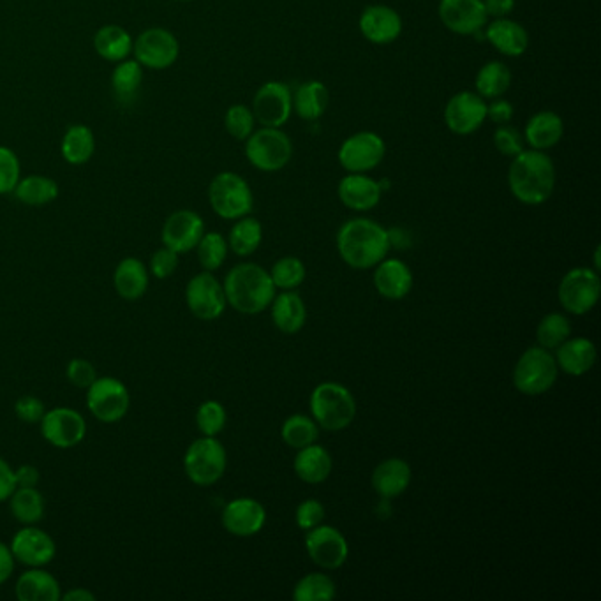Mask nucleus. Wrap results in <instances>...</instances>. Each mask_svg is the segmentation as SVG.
I'll list each match as a JSON object with an SVG mask.
<instances>
[{
  "mask_svg": "<svg viewBox=\"0 0 601 601\" xmlns=\"http://www.w3.org/2000/svg\"><path fill=\"white\" fill-rule=\"evenodd\" d=\"M226 466L228 455L223 443L212 436L193 441L184 455L187 478L200 487H210L219 482L226 473Z\"/></svg>",
  "mask_w": 601,
  "mask_h": 601,
  "instance_id": "8",
  "label": "nucleus"
},
{
  "mask_svg": "<svg viewBox=\"0 0 601 601\" xmlns=\"http://www.w3.org/2000/svg\"><path fill=\"white\" fill-rule=\"evenodd\" d=\"M390 244V233L381 224L365 217L342 224L337 233V249L342 261L357 270H369L385 260Z\"/></svg>",
  "mask_w": 601,
  "mask_h": 601,
  "instance_id": "2",
  "label": "nucleus"
},
{
  "mask_svg": "<svg viewBox=\"0 0 601 601\" xmlns=\"http://www.w3.org/2000/svg\"><path fill=\"white\" fill-rule=\"evenodd\" d=\"M13 193H15L16 200L23 203V205L43 207V205H48V203L57 200L59 184L50 177L30 175V177L20 179Z\"/></svg>",
  "mask_w": 601,
  "mask_h": 601,
  "instance_id": "38",
  "label": "nucleus"
},
{
  "mask_svg": "<svg viewBox=\"0 0 601 601\" xmlns=\"http://www.w3.org/2000/svg\"><path fill=\"white\" fill-rule=\"evenodd\" d=\"M8 501L9 510L20 524L34 526L45 517V498L36 487H16Z\"/></svg>",
  "mask_w": 601,
  "mask_h": 601,
  "instance_id": "37",
  "label": "nucleus"
},
{
  "mask_svg": "<svg viewBox=\"0 0 601 601\" xmlns=\"http://www.w3.org/2000/svg\"><path fill=\"white\" fill-rule=\"evenodd\" d=\"M134 41L131 34L119 25H104L94 36V48L101 59L108 62H122L133 52Z\"/></svg>",
  "mask_w": 601,
  "mask_h": 601,
  "instance_id": "34",
  "label": "nucleus"
},
{
  "mask_svg": "<svg viewBox=\"0 0 601 601\" xmlns=\"http://www.w3.org/2000/svg\"><path fill=\"white\" fill-rule=\"evenodd\" d=\"M559 367L549 349L536 346L522 353L513 369V386L520 394L536 397L547 394L556 385Z\"/></svg>",
  "mask_w": 601,
  "mask_h": 601,
  "instance_id": "7",
  "label": "nucleus"
},
{
  "mask_svg": "<svg viewBox=\"0 0 601 601\" xmlns=\"http://www.w3.org/2000/svg\"><path fill=\"white\" fill-rule=\"evenodd\" d=\"M386 143L374 131H360L342 141L337 159L348 173H369L383 163Z\"/></svg>",
  "mask_w": 601,
  "mask_h": 601,
  "instance_id": "11",
  "label": "nucleus"
},
{
  "mask_svg": "<svg viewBox=\"0 0 601 601\" xmlns=\"http://www.w3.org/2000/svg\"><path fill=\"white\" fill-rule=\"evenodd\" d=\"M16 490L15 469L0 457V503L8 501Z\"/></svg>",
  "mask_w": 601,
  "mask_h": 601,
  "instance_id": "55",
  "label": "nucleus"
},
{
  "mask_svg": "<svg viewBox=\"0 0 601 601\" xmlns=\"http://www.w3.org/2000/svg\"><path fill=\"white\" fill-rule=\"evenodd\" d=\"M20 175H22L20 159L9 147L0 145V194L13 193L16 184L22 179Z\"/></svg>",
  "mask_w": 601,
  "mask_h": 601,
  "instance_id": "48",
  "label": "nucleus"
},
{
  "mask_svg": "<svg viewBox=\"0 0 601 601\" xmlns=\"http://www.w3.org/2000/svg\"><path fill=\"white\" fill-rule=\"evenodd\" d=\"M11 552L18 563L29 568H43L52 563L57 554V545L52 536L43 529L34 526H25L20 529L11 542Z\"/></svg>",
  "mask_w": 601,
  "mask_h": 601,
  "instance_id": "20",
  "label": "nucleus"
},
{
  "mask_svg": "<svg viewBox=\"0 0 601 601\" xmlns=\"http://www.w3.org/2000/svg\"><path fill=\"white\" fill-rule=\"evenodd\" d=\"M374 286L381 297L388 300H402L408 297L413 288V274L408 265L401 260H383L376 265Z\"/></svg>",
  "mask_w": 601,
  "mask_h": 601,
  "instance_id": "25",
  "label": "nucleus"
},
{
  "mask_svg": "<svg viewBox=\"0 0 601 601\" xmlns=\"http://www.w3.org/2000/svg\"><path fill=\"white\" fill-rule=\"evenodd\" d=\"M263 240V226L258 219L251 216L237 219L235 226L231 228L230 238H228V247L237 256H251L258 251V247Z\"/></svg>",
  "mask_w": 601,
  "mask_h": 601,
  "instance_id": "39",
  "label": "nucleus"
},
{
  "mask_svg": "<svg viewBox=\"0 0 601 601\" xmlns=\"http://www.w3.org/2000/svg\"><path fill=\"white\" fill-rule=\"evenodd\" d=\"M198 251V260L201 267L207 272H214L217 268L223 267L226 256H228V240L217 233L210 231L201 237L200 244L196 245Z\"/></svg>",
  "mask_w": 601,
  "mask_h": 601,
  "instance_id": "44",
  "label": "nucleus"
},
{
  "mask_svg": "<svg viewBox=\"0 0 601 601\" xmlns=\"http://www.w3.org/2000/svg\"><path fill=\"white\" fill-rule=\"evenodd\" d=\"M16 487H38L41 475H39V469L36 466H30V464H23L20 468L15 471Z\"/></svg>",
  "mask_w": 601,
  "mask_h": 601,
  "instance_id": "57",
  "label": "nucleus"
},
{
  "mask_svg": "<svg viewBox=\"0 0 601 601\" xmlns=\"http://www.w3.org/2000/svg\"><path fill=\"white\" fill-rule=\"evenodd\" d=\"M87 408L103 423H117L131 408L127 386L117 378H97L87 388Z\"/></svg>",
  "mask_w": 601,
  "mask_h": 601,
  "instance_id": "10",
  "label": "nucleus"
},
{
  "mask_svg": "<svg viewBox=\"0 0 601 601\" xmlns=\"http://www.w3.org/2000/svg\"><path fill=\"white\" fill-rule=\"evenodd\" d=\"M517 0H483V6L490 18H506L512 15Z\"/></svg>",
  "mask_w": 601,
  "mask_h": 601,
  "instance_id": "58",
  "label": "nucleus"
},
{
  "mask_svg": "<svg viewBox=\"0 0 601 601\" xmlns=\"http://www.w3.org/2000/svg\"><path fill=\"white\" fill-rule=\"evenodd\" d=\"M16 598L20 601H59V580L43 568H30L16 582Z\"/></svg>",
  "mask_w": 601,
  "mask_h": 601,
  "instance_id": "29",
  "label": "nucleus"
},
{
  "mask_svg": "<svg viewBox=\"0 0 601 601\" xmlns=\"http://www.w3.org/2000/svg\"><path fill=\"white\" fill-rule=\"evenodd\" d=\"M254 126H256V119L253 110L245 104H233L224 115V127L235 140H247L254 133Z\"/></svg>",
  "mask_w": 601,
  "mask_h": 601,
  "instance_id": "46",
  "label": "nucleus"
},
{
  "mask_svg": "<svg viewBox=\"0 0 601 601\" xmlns=\"http://www.w3.org/2000/svg\"><path fill=\"white\" fill-rule=\"evenodd\" d=\"M311 413L321 429L344 431L357 415V402L348 388L339 383H321L311 395Z\"/></svg>",
  "mask_w": 601,
  "mask_h": 601,
  "instance_id": "4",
  "label": "nucleus"
},
{
  "mask_svg": "<svg viewBox=\"0 0 601 601\" xmlns=\"http://www.w3.org/2000/svg\"><path fill=\"white\" fill-rule=\"evenodd\" d=\"M60 152L66 159V163L73 166L89 163L96 152V136L92 133V129L83 124L67 127L60 143Z\"/></svg>",
  "mask_w": 601,
  "mask_h": 601,
  "instance_id": "35",
  "label": "nucleus"
},
{
  "mask_svg": "<svg viewBox=\"0 0 601 601\" xmlns=\"http://www.w3.org/2000/svg\"><path fill=\"white\" fill-rule=\"evenodd\" d=\"M564 122L556 112L543 110L527 120L524 129V141L533 150H545L556 147L563 140Z\"/></svg>",
  "mask_w": 601,
  "mask_h": 601,
  "instance_id": "27",
  "label": "nucleus"
},
{
  "mask_svg": "<svg viewBox=\"0 0 601 601\" xmlns=\"http://www.w3.org/2000/svg\"><path fill=\"white\" fill-rule=\"evenodd\" d=\"M133 53L143 67L168 69L179 59V39L163 27L147 29L134 41Z\"/></svg>",
  "mask_w": 601,
  "mask_h": 601,
  "instance_id": "13",
  "label": "nucleus"
},
{
  "mask_svg": "<svg viewBox=\"0 0 601 601\" xmlns=\"http://www.w3.org/2000/svg\"><path fill=\"white\" fill-rule=\"evenodd\" d=\"M43 438L60 450L80 445L87 434V422L82 413L71 408H53L41 418Z\"/></svg>",
  "mask_w": 601,
  "mask_h": 601,
  "instance_id": "17",
  "label": "nucleus"
},
{
  "mask_svg": "<svg viewBox=\"0 0 601 601\" xmlns=\"http://www.w3.org/2000/svg\"><path fill=\"white\" fill-rule=\"evenodd\" d=\"M323 519H325V508L318 499H305L304 503H300L297 513H295L297 526L302 531H309L312 527L320 526Z\"/></svg>",
  "mask_w": 601,
  "mask_h": 601,
  "instance_id": "52",
  "label": "nucleus"
},
{
  "mask_svg": "<svg viewBox=\"0 0 601 601\" xmlns=\"http://www.w3.org/2000/svg\"><path fill=\"white\" fill-rule=\"evenodd\" d=\"M272 321L282 334H298L305 327L307 309L304 300L295 291H284L272 300Z\"/></svg>",
  "mask_w": 601,
  "mask_h": 601,
  "instance_id": "31",
  "label": "nucleus"
},
{
  "mask_svg": "<svg viewBox=\"0 0 601 601\" xmlns=\"http://www.w3.org/2000/svg\"><path fill=\"white\" fill-rule=\"evenodd\" d=\"M439 20L457 36H476L489 23L483 0H439Z\"/></svg>",
  "mask_w": 601,
  "mask_h": 601,
  "instance_id": "18",
  "label": "nucleus"
},
{
  "mask_svg": "<svg viewBox=\"0 0 601 601\" xmlns=\"http://www.w3.org/2000/svg\"><path fill=\"white\" fill-rule=\"evenodd\" d=\"M335 598L334 580L325 573H309L298 580L293 600L295 601H328Z\"/></svg>",
  "mask_w": 601,
  "mask_h": 601,
  "instance_id": "43",
  "label": "nucleus"
},
{
  "mask_svg": "<svg viewBox=\"0 0 601 601\" xmlns=\"http://www.w3.org/2000/svg\"><path fill=\"white\" fill-rule=\"evenodd\" d=\"M483 32H485V39L494 46V50H498L506 57H520L529 48V34L524 29V25L510 20L508 16L494 18L492 22L485 25Z\"/></svg>",
  "mask_w": 601,
  "mask_h": 601,
  "instance_id": "24",
  "label": "nucleus"
},
{
  "mask_svg": "<svg viewBox=\"0 0 601 601\" xmlns=\"http://www.w3.org/2000/svg\"><path fill=\"white\" fill-rule=\"evenodd\" d=\"M226 420H228L226 409L221 402L217 401L203 402L196 413V425L203 436L217 438V434L223 432Z\"/></svg>",
  "mask_w": 601,
  "mask_h": 601,
  "instance_id": "47",
  "label": "nucleus"
},
{
  "mask_svg": "<svg viewBox=\"0 0 601 601\" xmlns=\"http://www.w3.org/2000/svg\"><path fill=\"white\" fill-rule=\"evenodd\" d=\"M360 32L372 45H392L401 38L402 18L394 8L385 4L367 6L358 20Z\"/></svg>",
  "mask_w": 601,
  "mask_h": 601,
  "instance_id": "21",
  "label": "nucleus"
},
{
  "mask_svg": "<svg viewBox=\"0 0 601 601\" xmlns=\"http://www.w3.org/2000/svg\"><path fill=\"white\" fill-rule=\"evenodd\" d=\"M149 279V270L143 265V261L133 256L120 261L113 274L115 290L124 300H138L143 297L149 288Z\"/></svg>",
  "mask_w": 601,
  "mask_h": 601,
  "instance_id": "32",
  "label": "nucleus"
},
{
  "mask_svg": "<svg viewBox=\"0 0 601 601\" xmlns=\"http://www.w3.org/2000/svg\"><path fill=\"white\" fill-rule=\"evenodd\" d=\"M556 166L542 150H522L512 157L508 187L515 200L536 207L550 200L556 189Z\"/></svg>",
  "mask_w": 601,
  "mask_h": 601,
  "instance_id": "1",
  "label": "nucleus"
},
{
  "mask_svg": "<svg viewBox=\"0 0 601 601\" xmlns=\"http://www.w3.org/2000/svg\"><path fill=\"white\" fill-rule=\"evenodd\" d=\"M208 201L217 216L237 221L253 212L254 196L247 180L233 171H221L208 186Z\"/></svg>",
  "mask_w": 601,
  "mask_h": 601,
  "instance_id": "5",
  "label": "nucleus"
},
{
  "mask_svg": "<svg viewBox=\"0 0 601 601\" xmlns=\"http://www.w3.org/2000/svg\"><path fill=\"white\" fill-rule=\"evenodd\" d=\"M254 119L263 127H282L293 113V94L284 82H267L254 94Z\"/></svg>",
  "mask_w": 601,
  "mask_h": 601,
  "instance_id": "14",
  "label": "nucleus"
},
{
  "mask_svg": "<svg viewBox=\"0 0 601 601\" xmlns=\"http://www.w3.org/2000/svg\"><path fill=\"white\" fill-rule=\"evenodd\" d=\"M223 288L228 305L242 314H260L275 298L270 272L256 263H240L231 268Z\"/></svg>",
  "mask_w": 601,
  "mask_h": 601,
  "instance_id": "3",
  "label": "nucleus"
},
{
  "mask_svg": "<svg viewBox=\"0 0 601 601\" xmlns=\"http://www.w3.org/2000/svg\"><path fill=\"white\" fill-rule=\"evenodd\" d=\"M487 120V101L473 90H462L445 106V124L457 136L476 133Z\"/></svg>",
  "mask_w": 601,
  "mask_h": 601,
  "instance_id": "16",
  "label": "nucleus"
},
{
  "mask_svg": "<svg viewBox=\"0 0 601 601\" xmlns=\"http://www.w3.org/2000/svg\"><path fill=\"white\" fill-rule=\"evenodd\" d=\"M337 194L344 207L355 212H369L374 207H378L383 189L381 182L367 177L365 173H348L342 177Z\"/></svg>",
  "mask_w": 601,
  "mask_h": 601,
  "instance_id": "23",
  "label": "nucleus"
},
{
  "mask_svg": "<svg viewBox=\"0 0 601 601\" xmlns=\"http://www.w3.org/2000/svg\"><path fill=\"white\" fill-rule=\"evenodd\" d=\"M60 600L64 601H96V594L90 593L89 589H83V587H76L69 593L62 594Z\"/></svg>",
  "mask_w": 601,
  "mask_h": 601,
  "instance_id": "59",
  "label": "nucleus"
},
{
  "mask_svg": "<svg viewBox=\"0 0 601 601\" xmlns=\"http://www.w3.org/2000/svg\"><path fill=\"white\" fill-rule=\"evenodd\" d=\"M221 522L230 535L249 538L265 527L267 510L253 498L233 499L224 506Z\"/></svg>",
  "mask_w": 601,
  "mask_h": 601,
  "instance_id": "22",
  "label": "nucleus"
},
{
  "mask_svg": "<svg viewBox=\"0 0 601 601\" xmlns=\"http://www.w3.org/2000/svg\"><path fill=\"white\" fill-rule=\"evenodd\" d=\"M572 335V323L559 312L547 314L536 328V341L542 348L557 349Z\"/></svg>",
  "mask_w": 601,
  "mask_h": 601,
  "instance_id": "42",
  "label": "nucleus"
},
{
  "mask_svg": "<svg viewBox=\"0 0 601 601\" xmlns=\"http://www.w3.org/2000/svg\"><path fill=\"white\" fill-rule=\"evenodd\" d=\"M141 82H143V66L138 60L126 59L117 62V67L113 69L112 87L113 94L120 103L129 104L134 101V97L140 90Z\"/></svg>",
  "mask_w": 601,
  "mask_h": 601,
  "instance_id": "40",
  "label": "nucleus"
},
{
  "mask_svg": "<svg viewBox=\"0 0 601 601\" xmlns=\"http://www.w3.org/2000/svg\"><path fill=\"white\" fill-rule=\"evenodd\" d=\"M186 302L189 311L201 321H214L226 311V295L212 272H201L187 282Z\"/></svg>",
  "mask_w": 601,
  "mask_h": 601,
  "instance_id": "12",
  "label": "nucleus"
},
{
  "mask_svg": "<svg viewBox=\"0 0 601 601\" xmlns=\"http://www.w3.org/2000/svg\"><path fill=\"white\" fill-rule=\"evenodd\" d=\"M601 295V282L598 272L591 268H573L564 275L559 284L557 297L564 307V311L582 316L593 311Z\"/></svg>",
  "mask_w": 601,
  "mask_h": 601,
  "instance_id": "9",
  "label": "nucleus"
},
{
  "mask_svg": "<svg viewBox=\"0 0 601 601\" xmlns=\"http://www.w3.org/2000/svg\"><path fill=\"white\" fill-rule=\"evenodd\" d=\"M372 489L383 499H394L406 492L411 483V468L402 459H386L374 469Z\"/></svg>",
  "mask_w": 601,
  "mask_h": 601,
  "instance_id": "26",
  "label": "nucleus"
},
{
  "mask_svg": "<svg viewBox=\"0 0 601 601\" xmlns=\"http://www.w3.org/2000/svg\"><path fill=\"white\" fill-rule=\"evenodd\" d=\"M305 265L302 260L295 256H286L279 261H275L274 267L270 270V277L274 281L275 288L279 290L290 291L298 288L305 281Z\"/></svg>",
  "mask_w": 601,
  "mask_h": 601,
  "instance_id": "45",
  "label": "nucleus"
},
{
  "mask_svg": "<svg viewBox=\"0 0 601 601\" xmlns=\"http://www.w3.org/2000/svg\"><path fill=\"white\" fill-rule=\"evenodd\" d=\"M282 441L286 445L302 450L305 446L314 445L320 438V425L314 418L305 415H293L282 423Z\"/></svg>",
  "mask_w": 601,
  "mask_h": 601,
  "instance_id": "41",
  "label": "nucleus"
},
{
  "mask_svg": "<svg viewBox=\"0 0 601 601\" xmlns=\"http://www.w3.org/2000/svg\"><path fill=\"white\" fill-rule=\"evenodd\" d=\"M177 267H179V254L164 245L150 258V274L157 279H168L170 275L175 274Z\"/></svg>",
  "mask_w": 601,
  "mask_h": 601,
  "instance_id": "51",
  "label": "nucleus"
},
{
  "mask_svg": "<svg viewBox=\"0 0 601 601\" xmlns=\"http://www.w3.org/2000/svg\"><path fill=\"white\" fill-rule=\"evenodd\" d=\"M245 157L256 170L281 171L293 157V141L281 127H261L245 140Z\"/></svg>",
  "mask_w": 601,
  "mask_h": 601,
  "instance_id": "6",
  "label": "nucleus"
},
{
  "mask_svg": "<svg viewBox=\"0 0 601 601\" xmlns=\"http://www.w3.org/2000/svg\"><path fill=\"white\" fill-rule=\"evenodd\" d=\"M177 2H193V0H177Z\"/></svg>",
  "mask_w": 601,
  "mask_h": 601,
  "instance_id": "60",
  "label": "nucleus"
},
{
  "mask_svg": "<svg viewBox=\"0 0 601 601\" xmlns=\"http://www.w3.org/2000/svg\"><path fill=\"white\" fill-rule=\"evenodd\" d=\"M330 104L327 85L318 80L302 83L293 94V112L305 122L321 119Z\"/></svg>",
  "mask_w": 601,
  "mask_h": 601,
  "instance_id": "33",
  "label": "nucleus"
},
{
  "mask_svg": "<svg viewBox=\"0 0 601 601\" xmlns=\"http://www.w3.org/2000/svg\"><path fill=\"white\" fill-rule=\"evenodd\" d=\"M15 411L22 422L39 423L46 413L45 402L34 395H23L16 401Z\"/></svg>",
  "mask_w": 601,
  "mask_h": 601,
  "instance_id": "53",
  "label": "nucleus"
},
{
  "mask_svg": "<svg viewBox=\"0 0 601 601\" xmlns=\"http://www.w3.org/2000/svg\"><path fill=\"white\" fill-rule=\"evenodd\" d=\"M305 550L323 570H337L349 556L348 540L339 529L332 526L312 527L305 535Z\"/></svg>",
  "mask_w": 601,
  "mask_h": 601,
  "instance_id": "15",
  "label": "nucleus"
},
{
  "mask_svg": "<svg viewBox=\"0 0 601 601\" xmlns=\"http://www.w3.org/2000/svg\"><path fill=\"white\" fill-rule=\"evenodd\" d=\"M512 85V71L501 60H490L483 64L482 69L476 75V94L487 99L505 96Z\"/></svg>",
  "mask_w": 601,
  "mask_h": 601,
  "instance_id": "36",
  "label": "nucleus"
},
{
  "mask_svg": "<svg viewBox=\"0 0 601 601\" xmlns=\"http://www.w3.org/2000/svg\"><path fill=\"white\" fill-rule=\"evenodd\" d=\"M203 235L205 223L200 214H196L194 210H177L164 221L161 238L164 247L177 254H184L196 249Z\"/></svg>",
  "mask_w": 601,
  "mask_h": 601,
  "instance_id": "19",
  "label": "nucleus"
},
{
  "mask_svg": "<svg viewBox=\"0 0 601 601\" xmlns=\"http://www.w3.org/2000/svg\"><path fill=\"white\" fill-rule=\"evenodd\" d=\"M556 364L561 371L570 376H584L593 369L596 362V346L586 337H575L556 349Z\"/></svg>",
  "mask_w": 601,
  "mask_h": 601,
  "instance_id": "28",
  "label": "nucleus"
},
{
  "mask_svg": "<svg viewBox=\"0 0 601 601\" xmlns=\"http://www.w3.org/2000/svg\"><path fill=\"white\" fill-rule=\"evenodd\" d=\"M16 559L11 552V547L0 542V586L6 584L15 572Z\"/></svg>",
  "mask_w": 601,
  "mask_h": 601,
  "instance_id": "56",
  "label": "nucleus"
},
{
  "mask_svg": "<svg viewBox=\"0 0 601 601\" xmlns=\"http://www.w3.org/2000/svg\"><path fill=\"white\" fill-rule=\"evenodd\" d=\"M293 468L302 482L318 485V483L325 482L330 476L334 469V461H332V455L328 453L327 448L314 443V445L298 450Z\"/></svg>",
  "mask_w": 601,
  "mask_h": 601,
  "instance_id": "30",
  "label": "nucleus"
},
{
  "mask_svg": "<svg viewBox=\"0 0 601 601\" xmlns=\"http://www.w3.org/2000/svg\"><path fill=\"white\" fill-rule=\"evenodd\" d=\"M487 119L492 120L498 126L510 124V120L513 119V104L503 97L490 99V103H487Z\"/></svg>",
  "mask_w": 601,
  "mask_h": 601,
  "instance_id": "54",
  "label": "nucleus"
},
{
  "mask_svg": "<svg viewBox=\"0 0 601 601\" xmlns=\"http://www.w3.org/2000/svg\"><path fill=\"white\" fill-rule=\"evenodd\" d=\"M524 145H526L524 134L520 133L517 127L510 126V124L498 126L496 133H494V147L501 156L515 157L522 150H526Z\"/></svg>",
  "mask_w": 601,
  "mask_h": 601,
  "instance_id": "49",
  "label": "nucleus"
},
{
  "mask_svg": "<svg viewBox=\"0 0 601 601\" xmlns=\"http://www.w3.org/2000/svg\"><path fill=\"white\" fill-rule=\"evenodd\" d=\"M66 376L71 385L87 390L97 379L96 367L85 358H75L67 364Z\"/></svg>",
  "mask_w": 601,
  "mask_h": 601,
  "instance_id": "50",
  "label": "nucleus"
}]
</instances>
